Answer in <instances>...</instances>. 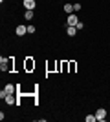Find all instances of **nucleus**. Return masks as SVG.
Wrapping results in <instances>:
<instances>
[{"instance_id":"nucleus-13","label":"nucleus","mask_w":110,"mask_h":122,"mask_svg":"<svg viewBox=\"0 0 110 122\" xmlns=\"http://www.w3.org/2000/svg\"><path fill=\"white\" fill-rule=\"evenodd\" d=\"M81 7H83V5L79 4V2H75V4H73V13H77V11H81Z\"/></svg>"},{"instance_id":"nucleus-5","label":"nucleus","mask_w":110,"mask_h":122,"mask_svg":"<svg viewBox=\"0 0 110 122\" xmlns=\"http://www.w3.org/2000/svg\"><path fill=\"white\" fill-rule=\"evenodd\" d=\"M79 24V18H77V15H68V18H66V25H77Z\"/></svg>"},{"instance_id":"nucleus-1","label":"nucleus","mask_w":110,"mask_h":122,"mask_svg":"<svg viewBox=\"0 0 110 122\" xmlns=\"http://www.w3.org/2000/svg\"><path fill=\"white\" fill-rule=\"evenodd\" d=\"M0 69H2V73H7L13 69V56H9V58H0Z\"/></svg>"},{"instance_id":"nucleus-9","label":"nucleus","mask_w":110,"mask_h":122,"mask_svg":"<svg viewBox=\"0 0 110 122\" xmlns=\"http://www.w3.org/2000/svg\"><path fill=\"white\" fill-rule=\"evenodd\" d=\"M63 9H64V13L72 15V13H73V4H64V5H63Z\"/></svg>"},{"instance_id":"nucleus-11","label":"nucleus","mask_w":110,"mask_h":122,"mask_svg":"<svg viewBox=\"0 0 110 122\" xmlns=\"http://www.w3.org/2000/svg\"><path fill=\"white\" fill-rule=\"evenodd\" d=\"M24 18H26V20H33V11L26 9V13H24Z\"/></svg>"},{"instance_id":"nucleus-16","label":"nucleus","mask_w":110,"mask_h":122,"mask_svg":"<svg viewBox=\"0 0 110 122\" xmlns=\"http://www.w3.org/2000/svg\"><path fill=\"white\" fill-rule=\"evenodd\" d=\"M75 27H77V31H79V29H83V27H84V24H83V22H81V20H79V24L75 25Z\"/></svg>"},{"instance_id":"nucleus-2","label":"nucleus","mask_w":110,"mask_h":122,"mask_svg":"<svg viewBox=\"0 0 110 122\" xmlns=\"http://www.w3.org/2000/svg\"><path fill=\"white\" fill-rule=\"evenodd\" d=\"M17 87H18V86H13V84H6L4 89L0 91V98L4 100L7 95H17Z\"/></svg>"},{"instance_id":"nucleus-6","label":"nucleus","mask_w":110,"mask_h":122,"mask_svg":"<svg viewBox=\"0 0 110 122\" xmlns=\"http://www.w3.org/2000/svg\"><path fill=\"white\" fill-rule=\"evenodd\" d=\"M15 33L18 36H24L28 33V25H20V24H18V25H17V29H15Z\"/></svg>"},{"instance_id":"nucleus-10","label":"nucleus","mask_w":110,"mask_h":122,"mask_svg":"<svg viewBox=\"0 0 110 122\" xmlns=\"http://www.w3.org/2000/svg\"><path fill=\"white\" fill-rule=\"evenodd\" d=\"M75 69H77V62H68V71L70 73H75Z\"/></svg>"},{"instance_id":"nucleus-3","label":"nucleus","mask_w":110,"mask_h":122,"mask_svg":"<svg viewBox=\"0 0 110 122\" xmlns=\"http://www.w3.org/2000/svg\"><path fill=\"white\" fill-rule=\"evenodd\" d=\"M95 117H97L99 122H105L106 120V109H105V107H99V109L95 111Z\"/></svg>"},{"instance_id":"nucleus-15","label":"nucleus","mask_w":110,"mask_h":122,"mask_svg":"<svg viewBox=\"0 0 110 122\" xmlns=\"http://www.w3.org/2000/svg\"><path fill=\"white\" fill-rule=\"evenodd\" d=\"M68 69V62H61V71H66Z\"/></svg>"},{"instance_id":"nucleus-14","label":"nucleus","mask_w":110,"mask_h":122,"mask_svg":"<svg viewBox=\"0 0 110 122\" xmlns=\"http://www.w3.org/2000/svg\"><path fill=\"white\" fill-rule=\"evenodd\" d=\"M28 33H29V35H33V33H35V25H33V24L28 25Z\"/></svg>"},{"instance_id":"nucleus-12","label":"nucleus","mask_w":110,"mask_h":122,"mask_svg":"<svg viewBox=\"0 0 110 122\" xmlns=\"http://www.w3.org/2000/svg\"><path fill=\"white\" fill-rule=\"evenodd\" d=\"M84 120H86V122H95V120H97V117H95V113H94V115H86Z\"/></svg>"},{"instance_id":"nucleus-8","label":"nucleus","mask_w":110,"mask_h":122,"mask_svg":"<svg viewBox=\"0 0 110 122\" xmlns=\"http://www.w3.org/2000/svg\"><path fill=\"white\" fill-rule=\"evenodd\" d=\"M66 35L68 36H75L77 35V27H75V25H66Z\"/></svg>"},{"instance_id":"nucleus-4","label":"nucleus","mask_w":110,"mask_h":122,"mask_svg":"<svg viewBox=\"0 0 110 122\" xmlns=\"http://www.w3.org/2000/svg\"><path fill=\"white\" fill-rule=\"evenodd\" d=\"M35 7H37V0H24V9L35 11Z\"/></svg>"},{"instance_id":"nucleus-7","label":"nucleus","mask_w":110,"mask_h":122,"mask_svg":"<svg viewBox=\"0 0 110 122\" xmlns=\"http://www.w3.org/2000/svg\"><path fill=\"white\" fill-rule=\"evenodd\" d=\"M24 67H26V71H31V69H35V60H33V58H26V62H24Z\"/></svg>"}]
</instances>
